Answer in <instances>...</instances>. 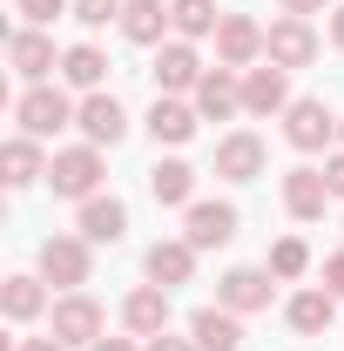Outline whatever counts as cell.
I'll return each mask as SVG.
<instances>
[{
    "mask_svg": "<svg viewBox=\"0 0 344 351\" xmlns=\"http://www.w3.org/2000/svg\"><path fill=\"white\" fill-rule=\"evenodd\" d=\"M75 108H82V101H68L54 82H34V88H21V101H14V122H21V135L47 142L54 129H68V122H75Z\"/></svg>",
    "mask_w": 344,
    "mask_h": 351,
    "instance_id": "1",
    "label": "cell"
},
{
    "mask_svg": "<svg viewBox=\"0 0 344 351\" xmlns=\"http://www.w3.org/2000/svg\"><path fill=\"white\" fill-rule=\"evenodd\" d=\"M88 250H95L88 237H47V243H41V277H47V284H61V291H82L88 270H95Z\"/></svg>",
    "mask_w": 344,
    "mask_h": 351,
    "instance_id": "4",
    "label": "cell"
},
{
    "mask_svg": "<svg viewBox=\"0 0 344 351\" xmlns=\"http://www.w3.org/2000/svg\"><path fill=\"white\" fill-rule=\"evenodd\" d=\"M257 54H263V27L250 14H223L216 21V61L223 68H257Z\"/></svg>",
    "mask_w": 344,
    "mask_h": 351,
    "instance_id": "9",
    "label": "cell"
},
{
    "mask_svg": "<svg viewBox=\"0 0 344 351\" xmlns=\"http://www.w3.org/2000/svg\"><path fill=\"white\" fill-rule=\"evenodd\" d=\"M196 115H203V122L243 115V82H236V68H210V75L196 82Z\"/></svg>",
    "mask_w": 344,
    "mask_h": 351,
    "instance_id": "11",
    "label": "cell"
},
{
    "mask_svg": "<svg viewBox=\"0 0 344 351\" xmlns=\"http://www.w3.org/2000/svg\"><path fill=\"white\" fill-rule=\"evenodd\" d=\"M122 7L129 0H75V21L82 27H108V21H122Z\"/></svg>",
    "mask_w": 344,
    "mask_h": 351,
    "instance_id": "31",
    "label": "cell"
},
{
    "mask_svg": "<svg viewBox=\"0 0 344 351\" xmlns=\"http://www.w3.org/2000/svg\"><path fill=\"white\" fill-rule=\"evenodd\" d=\"M189 338H196V351H236L243 345V317L223 311V304H210V311L189 317Z\"/></svg>",
    "mask_w": 344,
    "mask_h": 351,
    "instance_id": "20",
    "label": "cell"
},
{
    "mask_svg": "<svg viewBox=\"0 0 344 351\" xmlns=\"http://www.w3.org/2000/svg\"><path fill=\"white\" fill-rule=\"evenodd\" d=\"M122 324H129L135 338H156V331H169V291L162 284H142L122 298Z\"/></svg>",
    "mask_w": 344,
    "mask_h": 351,
    "instance_id": "17",
    "label": "cell"
},
{
    "mask_svg": "<svg viewBox=\"0 0 344 351\" xmlns=\"http://www.w3.org/2000/svg\"><path fill=\"white\" fill-rule=\"evenodd\" d=\"M338 142H344V115H338Z\"/></svg>",
    "mask_w": 344,
    "mask_h": 351,
    "instance_id": "39",
    "label": "cell"
},
{
    "mask_svg": "<svg viewBox=\"0 0 344 351\" xmlns=\"http://www.w3.org/2000/svg\"><path fill=\"white\" fill-rule=\"evenodd\" d=\"M14 14H21L27 27H47V21H61V14H75V0H14Z\"/></svg>",
    "mask_w": 344,
    "mask_h": 351,
    "instance_id": "30",
    "label": "cell"
},
{
    "mask_svg": "<svg viewBox=\"0 0 344 351\" xmlns=\"http://www.w3.org/2000/svg\"><path fill=\"white\" fill-rule=\"evenodd\" d=\"M61 82L82 88V95H101V82H108V54L88 47V41H75L68 54H61Z\"/></svg>",
    "mask_w": 344,
    "mask_h": 351,
    "instance_id": "23",
    "label": "cell"
},
{
    "mask_svg": "<svg viewBox=\"0 0 344 351\" xmlns=\"http://www.w3.org/2000/svg\"><path fill=\"white\" fill-rule=\"evenodd\" d=\"M7 68L34 88V82H47V75H61V54H54V41H47L41 27H14V34H7Z\"/></svg>",
    "mask_w": 344,
    "mask_h": 351,
    "instance_id": "5",
    "label": "cell"
},
{
    "mask_svg": "<svg viewBox=\"0 0 344 351\" xmlns=\"http://www.w3.org/2000/svg\"><path fill=\"white\" fill-rule=\"evenodd\" d=\"M263 54L291 75V68H310L317 61V27L304 21V14H284V21H270L263 27Z\"/></svg>",
    "mask_w": 344,
    "mask_h": 351,
    "instance_id": "3",
    "label": "cell"
},
{
    "mask_svg": "<svg viewBox=\"0 0 344 351\" xmlns=\"http://www.w3.org/2000/svg\"><path fill=\"white\" fill-rule=\"evenodd\" d=\"M196 101H182V95H156V108H149V135L156 142H169V149H182L189 135H196Z\"/></svg>",
    "mask_w": 344,
    "mask_h": 351,
    "instance_id": "18",
    "label": "cell"
},
{
    "mask_svg": "<svg viewBox=\"0 0 344 351\" xmlns=\"http://www.w3.org/2000/svg\"><path fill=\"white\" fill-rule=\"evenodd\" d=\"M142 351H196V338H169V331H156Z\"/></svg>",
    "mask_w": 344,
    "mask_h": 351,
    "instance_id": "33",
    "label": "cell"
},
{
    "mask_svg": "<svg viewBox=\"0 0 344 351\" xmlns=\"http://www.w3.org/2000/svg\"><path fill=\"white\" fill-rule=\"evenodd\" d=\"M263 270H270V277H284V284H291V277H304V270H310V243H304V237L270 243V263H263Z\"/></svg>",
    "mask_w": 344,
    "mask_h": 351,
    "instance_id": "29",
    "label": "cell"
},
{
    "mask_svg": "<svg viewBox=\"0 0 344 351\" xmlns=\"http://www.w3.org/2000/svg\"><path fill=\"white\" fill-rule=\"evenodd\" d=\"M115 27H122L135 47H162V34H169V7H162V0H129Z\"/></svg>",
    "mask_w": 344,
    "mask_h": 351,
    "instance_id": "22",
    "label": "cell"
},
{
    "mask_svg": "<svg viewBox=\"0 0 344 351\" xmlns=\"http://www.w3.org/2000/svg\"><path fill=\"white\" fill-rule=\"evenodd\" d=\"M331 311H338L331 291H297V298L284 304V317H291V331H297V338H317V331H331Z\"/></svg>",
    "mask_w": 344,
    "mask_h": 351,
    "instance_id": "26",
    "label": "cell"
},
{
    "mask_svg": "<svg viewBox=\"0 0 344 351\" xmlns=\"http://www.w3.org/2000/svg\"><path fill=\"white\" fill-rule=\"evenodd\" d=\"M88 351H135V345H129V338H95Z\"/></svg>",
    "mask_w": 344,
    "mask_h": 351,
    "instance_id": "37",
    "label": "cell"
},
{
    "mask_svg": "<svg viewBox=\"0 0 344 351\" xmlns=\"http://www.w3.org/2000/svg\"><path fill=\"white\" fill-rule=\"evenodd\" d=\"M75 129H82L95 149H115V142L129 135V115H122V101L101 88V95H82V108H75Z\"/></svg>",
    "mask_w": 344,
    "mask_h": 351,
    "instance_id": "8",
    "label": "cell"
},
{
    "mask_svg": "<svg viewBox=\"0 0 344 351\" xmlns=\"http://www.w3.org/2000/svg\"><path fill=\"white\" fill-rule=\"evenodd\" d=\"M324 291L344 298V250H338V257H324Z\"/></svg>",
    "mask_w": 344,
    "mask_h": 351,
    "instance_id": "32",
    "label": "cell"
},
{
    "mask_svg": "<svg viewBox=\"0 0 344 351\" xmlns=\"http://www.w3.org/2000/svg\"><path fill=\"white\" fill-rule=\"evenodd\" d=\"M317 7H331V0H284V14H304V21H310Z\"/></svg>",
    "mask_w": 344,
    "mask_h": 351,
    "instance_id": "36",
    "label": "cell"
},
{
    "mask_svg": "<svg viewBox=\"0 0 344 351\" xmlns=\"http://www.w3.org/2000/svg\"><path fill=\"white\" fill-rule=\"evenodd\" d=\"M291 108V82H284V68L270 61V68H243V115H284Z\"/></svg>",
    "mask_w": 344,
    "mask_h": 351,
    "instance_id": "14",
    "label": "cell"
},
{
    "mask_svg": "<svg viewBox=\"0 0 344 351\" xmlns=\"http://www.w3.org/2000/svg\"><path fill=\"white\" fill-rule=\"evenodd\" d=\"M149 75H156V88H162V95H196V82H203L210 68H203V54H196L189 41H162Z\"/></svg>",
    "mask_w": 344,
    "mask_h": 351,
    "instance_id": "7",
    "label": "cell"
},
{
    "mask_svg": "<svg viewBox=\"0 0 344 351\" xmlns=\"http://www.w3.org/2000/svg\"><path fill=\"white\" fill-rule=\"evenodd\" d=\"M149 196H156V203H169V210H189V203H196V169H189V162H156V169H149Z\"/></svg>",
    "mask_w": 344,
    "mask_h": 351,
    "instance_id": "24",
    "label": "cell"
},
{
    "mask_svg": "<svg viewBox=\"0 0 344 351\" xmlns=\"http://www.w3.org/2000/svg\"><path fill=\"white\" fill-rule=\"evenodd\" d=\"M14 351H68V345H61V338H21Z\"/></svg>",
    "mask_w": 344,
    "mask_h": 351,
    "instance_id": "35",
    "label": "cell"
},
{
    "mask_svg": "<svg viewBox=\"0 0 344 351\" xmlns=\"http://www.w3.org/2000/svg\"><path fill=\"white\" fill-rule=\"evenodd\" d=\"M47 162H54V156H41V142H34V135H14V142L0 149V169H7V189H27V182H47Z\"/></svg>",
    "mask_w": 344,
    "mask_h": 351,
    "instance_id": "21",
    "label": "cell"
},
{
    "mask_svg": "<svg viewBox=\"0 0 344 351\" xmlns=\"http://www.w3.org/2000/svg\"><path fill=\"white\" fill-rule=\"evenodd\" d=\"M189 277H196V243H189V237L149 243V284H162V291H182Z\"/></svg>",
    "mask_w": 344,
    "mask_h": 351,
    "instance_id": "16",
    "label": "cell"
},
{
    "mask_svg": "<svg viewBox=\"0 0 344 351\" xmlns=\"http://www.w3.org/2000/svg\"><path fill=\"white\" fill-rule=\"evenodd\" d=\"M0 311H7L14 324L41 317L47 311V277H7V284H0Z\"/></svg>",
    "mask_w": 344,
    "mask_h": 351,
    "instance_id": "27",
    "label": "cell"
},
{
    "mask_svg": "<svg viewBox=\"0 0 344 351\" xmlns=\"http://www.w3.org/2000/svg\"><path fill=\"white\" fill-rule=\"evenodd\" d=\"M324 182H331V196H338V203H344V149H338V156H331V162H324Z\"/></svg>",
    "mask_w": 344,
    "mask_h": 351,
    "instance_id": "34",
    "label": "cell"
},
{
    "mask_svg": "<svg viewBox=\"0 0 344 351\" xmlns=\"http://www.w3.org/2000/svg\"><path fill=\"white\" fill-rule=\"evenodd\" d=\"M122 230H129V210L115 196H88L82 203V237L88 243H122Z\"/></svg>",
    "mask_w": 344,
    "mask_h": 351,
    "instance_id": "25",
    "label": "cell"
},
{
    "mask_svg": "<svg viewBox=\"0 0 344 351\" xmlns=\"http://www.w3.org/2000/svg\"><path fill=\"white\" fill-rule=\"evenodd\" d=\"M182 237H189L196 250L230 243V237H236V203H189V210H182Z\"/></svg>",
    "mask_w": 344,
    "mask_h": 351,
    "instance_id": "13",
    "label": "cell"
},
{
    "mask_svg": "<svg viewBox=\"0 0 344 351\" xmlns=\"http://www.w3.org/2000/svg\"><path fill=\"white\" fill-rule=\"evenodd\" d=\"M324 203H331L324 169H291V176H284V210H291L297 223H317V217H324Z\"/></svg>",
    "mask_w": 344,
    "mask_h": 351,
    "instance_id": "19",
    "label": "cell"
},
{
    "mask_svg": "<svg viewBox=\"0 0 344 351\" xmlns=\"http://www.w3.org/2000/svg\"><path fill=\"white\" fill-rule=\"evenodd\" d=\"M216 176H223V182H257L263 176V135H250V129L223 135V142H216Z\"/></svg>",
    "mask_w": 344,
    "mask_h": 351,
    "instance_id": "12",
    "label": "cell"
},
{
    "mask_svg": "<svg viewBox=\"0 0 344 351\" xmlns=\"http://www.w3.org/2000/svg\"><path fill=\"white\" fill-rule=\"evenodd\" d=\"M270 291H277V284H270V270H257V263H236V270H223V284H216V304L243 317V311H263V304H270Z\"/></svg>",
    "mask_w": 344,
    "mask_h": 351,
    "instance_id": "10",
    "label": "cell"
},
{
    "mask_svg": "<svg viewBox=\"0 0 344 351\" xmlns=\"http://www.w3.org/2000/svg\"><path fill=\"white\" fill-rule=\"evenodd\" d=\"M331 41L344 47V7H338V14H331Z\"/></svg>",
    "mask_w": 344,
    "mask_h": 351,
    "instance_id": "38",
    "label": "cell"
},
{
    "mask_svg": "<svg viewBox=\"0 0 344 351\" xmlns=\"http://www.w3.org/2000/svg\"><path fill=\"white\" fill-rule=\"evenodd\" d=\"M47 189H54V196H75V203L101 196V149H95V142L54 149V162H47Z\"/></svg>",
    "mask_w": 344,
    "mask_h": 351,
    "instance_id": "2",
    "label": "cell"
},
{
    "mask_svg": "<svg viewBox=\"0 0 344 351\" xmlns=\"http://www.w3.org/2000/svg\"><path fill=\"white\" fill-rule=\"evenodd\" d=\"M284 142H291L297 156H317L324 142H338V115H331L324 101H291V108H284Z\"/></svg>",
    "mask_w": 344,
    "mask_h": 351,
    "instance_id": "6",
    "label": "cell"
},
{
    "mask_svg": "<svg viewBox=\"0 0 344 351\" xmlns=\"http://www.w3.org/2000/svg\"><path fill=\"white\" fill-rule=\"evenodd\" d=\"M216 0H169V27L175 41H203V34H216Z\"/></svg>",
    "mask_w": 344,
    "mask_h": 351,
    "instance_id": "28",
    "label": "cell"
},
{
    "mask_svg": "<svg viewBox=\"0 0 344 351\" xmlns=\"http://www.w3.org/2000/svg\"><path fill=\"white\" fill-rule=\"evenodd\" d=\"M54 338H61V345H95V338H101V304L82 298V291H68V298L54 304Z\"/></svg>",
    "mask_w": 344,
    "mask_h": 351,
    "instance_id": "15",
    "label": "cell"
}]
</instances>
